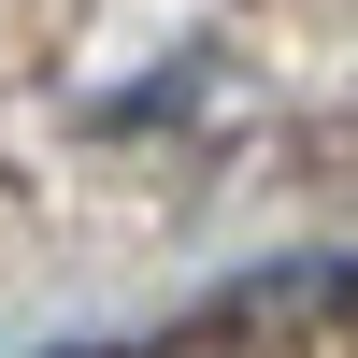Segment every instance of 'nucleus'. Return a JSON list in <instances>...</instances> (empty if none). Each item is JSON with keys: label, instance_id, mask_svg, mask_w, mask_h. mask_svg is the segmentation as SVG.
I'll return each mask as SVG.
<instances>
[{"label": "nucleus", "instance_id": "obj_1", "mask_svg": "<svg viewBox=\"0 0 358 358\" xmlns=\"http://www.w3.org/2000/svg\"><path fill=\"white\" fill-rule=\"evenodd\" d=\"M72 358H115V344H72Z\"/></svg>", "mask_w": 358, "mask_h": 358}]
</instances>
